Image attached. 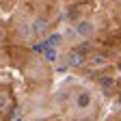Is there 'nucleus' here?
<instances>
[{
    "mask_svg": "<svg viewBox=\"0 0 121 121\" xmlns=\"http://www.w3.org/2000/svg\"><path fill=\"white\" fill-rule=\"evenodd\" d=\"M73 30H76V35H80V37H91L95 33V26H93V22H89V20H80V22H76Z\"/></svg>",
    "mask_w": 121,
    "mask_h": 121,
    "instance_id": "f257e3e1",
    "label": "nucleus"
},
{
    "mask_svg": "<svg viewBox=\"0 0 121 121\" xmlns=\"http://www.w3.org/2000/svg\"><path fill=\"white\" fill-rule=\"evenodd\" d=\"M82 63H84V54H82V52L71 50V52L67 54V65H69V67H80Z\"/></svg>",
    "mask_w": 121,
    "mask_h": 121,
    "instance_id": "f03ea898",
    "label": "nucleus"
},
{
    "mask_svg": "<svg viewBox=\"0 0 121 121\" xmlns=\"http://www.w3.org/2000/svg\"><path fill=\"white\" fill-rule=\"evenodd\" d=\"M48 30H50V26H48V22H45V20H35V22H33V33H35L37 37L48 35Z\"/></svg>",
    "mask_w": 121,
    "mask_h": 121,
    "instance_id": "7ed1b4c3",
    "label": "nucleus"
},
{
    "mask_svg": "<svg viewBox=\"0 0 121 121\" xmlns=\"http://www.w3.org/2000/svg\"><path fill=\"white\" fill-rule=\"evenodd\" d=\"M76 104H78V108H89V106H91V93H89V91L78 93V95H76Z\"/></svg>",
    "mask_w": 121,
    "mask_h": 121,
    "instance_id": "20e7f679",
    "label": "nucleus"
},
{
    "mask_svg": "<svg viewBox=\"0 0 121 121\" xmlns=\"http://www.w3.org/2000/svg\"><path fill=\"white\" fill-rule=\"evenodd\" d=\"M89 60H91V65H104L106 60H108V56H106L104 52H93Z\"/></svg>",
    "mask_w": 121,
    "mask_h": 121,
    "instance_id": "39448f33",
    "label": "nucleus"
},
{
    "mask_svg": "<svg viewBox=\"0 0 121 121\" xmlns=\"http://www.w3.org/2000/svg\"><path fill=\"white\" fill-rule=\"evenodd\" d=\"M99 84H102V89L106 91V93H110L112 86H115V80L110 78V76H102V78H99Z\"/></svg>",
    "mask_w": 121,
    "mask_h": 121,
    "instance_id": "423d86ee",
    "label": "nucleus"
},
{
    "mask_svg": "<svg viewBox=\"0 0 121 121\" xmlns=\"http://www.w3.org/2000/svg\"><path fill=\"white\" fill-rule=\"evenodd\" d=\"M33 33V24H20V37H28Z\"/></svg>",
    "mask_w": 121,
    "mask_h": 121,
    "instance_id": "0eeeda50",
    "label": "nucleus"
},
{
    "mask_svg": "<svg viewBox=\"0 0 121 121\" xmlns=\"http://www.w3.org/2000/svg\"><path fill=\"white\" fill-rule=\"evenodd\" d=\"M7 104H9V97L4 93H0V110H4L7 108Z\"/></svg>",
    "mask_w": 121,
    "mask_h": 121,
    "instance_id": "6e6552de",
    "label": "nucleus"
},
{
    "mask_svg": "<svg viewBox=\"0 0 121 121\" xmlns=\"http://www.w3.org/2000/svg\"><path fill=\"white\" fill-rule=\"evenodd\" d=\"M76 50H78V52H82V54H86V52L91 50V45H89V43H80V45H78Z\"/></svg>",
    "mask_w": 121,
    "mask_h": 121,
    "instance_id": "1a4fd4ad",
    "label": "nucleus"
},
{
    "mask_svg": "<svg viewBox=\"0 0 121 121\" xmlns=\"http://www.w3.org/2000/svg\"><path fill=\"white\" fill-rule=\"evenodd\" d=\"M45 56H48L50 60H54V58H56V52H54V50H48V52H45Z\"/></svg>",
    "mask_w": 121,
    "mask_h": 121,
    "instance_id": "9d476101",
    "label": "nucleus"
},
{
    "mask_svg": "<svg viewBox=\"0 0 121 121\" xmlns=\"http://www.w3.org/2000/svg\"><path fill=\"white\" fill-rule=\"evenodd\" d=\"M2 39H4V33H2V30H0V43H2Z\"/></svg>",
    "mask_w": 121,
    "mask_h": 121,
    "instance_id": "9b49d317",
    "label": "nucleus"
},
{
    "mask_svg": "<svg viewBox=\"0 0 121 121\" xmlns=\"http://www.w3.org/2000/svg\"><path fill=\"white\" fill-rule=\"evenodd\" d=\"M119 71H121V60H119Z\"/></svg>",
    "mask_w": 121,
    "mask_h": 121,
    "instance_id": "f8f14e48",
    "label": "nucleus"
},
{
    "mask_svg": "<svg viewBox=\"0 0 121 121\" xmlns=\"http://www.w3.org/2000/svg\"><path fill=\"white\" fill-rule=\"evenodd\" d=\"M119 121H121V119H119Z\"/></svg>",
    "mask_w": 121,
    "mask_h": 121,
    "instance_id": "ddd939ff",
    "label": "nucleus"
}]
</instances>
